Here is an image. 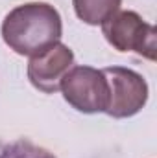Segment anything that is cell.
Segmentation results:
<instances>
[{
  "label": "cell",
  "mask_w": 157,
  "mask_h": 158,
  "mask_svg": "<svg viewBox=\"0 0 157 158\" xmlns=\"http://www.w3.org/2000/svg\"><path fill=\"white\" fill-rule=\"evenodd\" d=\"M63 35L59 11L46 2H30L11 9L2 22V39L19 55L34 57Z\"/></svg>",
  "instance_id": "1"
},
{
  "label": "cell",
  "mask_w": 157,
  "mask_h": 158,
  "mask_svg": "<svg viewBox=\"0 0 157 158\" xmlns=\"http://www.w3.org/2000/svg\"><path fill=\"white\" fill-rule=\"evenodd\" d=\"M102 33L117 52H135L155 61L157 31L137 11H117L102 24Z\"/></svg>",
  "instance_id": "2"
},
{
  "label": "cell",
  "mask_w": 157,
  "mask_h": 158,
  "mask_svg": "<svg viewBox=\"0 0 157 158\" xmlns=\"http://www.w3.org/2000/svg\"><path fill=\"white\" fill-rule=\"evenodd\" d=\"M63 99L83 114L105 112L109 105V83L102 70L92 66H72L59 86Z\"/></svg>",
  "instance_id": "3"
},
{
  "label": "cell",
  "mask_w": 157,
  "mask_h": 158,
  "mask_svg": "<svg viewBox=\"0 0 157 158\" xmlns=\"http://www.w3.org/2000/svg\"><path fill=\"white\" fill-rule=\"evenodd\" d=\"M102 72L109 83V105L105 114L117 119L139 114L150 94L146 79L135 70L124 66H109Z\"/></svg>",
  "instance_id": "4"
},
{
  "label": "cell",
  "mask_w": 157,
  "mask_h": 158,
  "mask_svg": "<svg viewBox=\"0 0 157 158\" xmlns=\"http://www.w3.org/2000/svg\"><path fill=\"white\" fill-rule=\"evenodd\" d=\"M74 64L72 50L63 44L56 42L44 52L30 57L28 63V79L30 83L44 94H56L61 86L65 74Z\"/></svg>",
  "instance_id": "5"
},
{
  "label": "cell",
  "mask_w": 157,
  "mask_h": 158,
  "mask_svg": "<svg viewBox=\"0 0 157 158\" xmlns=\"http://www.w3.org/2000/svg\"><path fill=\"white\" fill-rule=\"evenodd\" d=\"M120 4L122 0H72L76 17L89 26H102L120 11Z\"/></svg>",
  "instance_id": "6"
},
{
  "label": "cell",
  "mask_w": 157,
  "mask_h": 158,
  "mask_svg": "<svg viewBox=\"0 0 157 158\" xmlns=\"http://www.w3.org/2000/svg\"><path fill=\"white\" fill-rule=\"evenodd\" d=\"M0 158H56V155L28 138H19L9 142L0 140Z\"/></svg>",
  "instance_id": "7"
}]
</instances>
